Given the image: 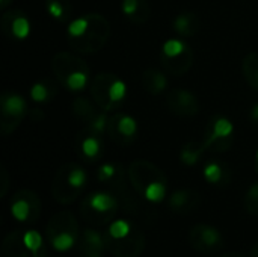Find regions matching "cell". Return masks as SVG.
I'll return each mask as SVG.
<instances>
[{
	"label": "cell",
	"instance_id": "cell-1",
	"mask_svg": "<svg viewBox=\"0 0 258 257\" xmlns=\"http://www.w3.org/2000/svg\"><path fill=\"white\" fill-rule=\"evenodd\" d=\"M110 36V23L106 17L97 12L85 14L73 20L67 30L68 44L77 53L100 52Z\"/></svg>",
	"mask_w": 258,
	"mask_h": 257
},
{
	"label": "cell",
	"instance_id": "cell-2",
	"mask_svg": "<svg viewBox=\"0 0 258 257\" xmlns=\"http://www.w3.org/2000/svg\"><path fill=\"white\" fill-rule=\"evenodd\" d=\"M128 179L138 194L150 203H160L168 192V179L165 173L150 161L136 159L127 168Z\"/></svg>",
	"mask_w": 258,
	"mask_h": 257
},
{
	"label": "cell",
	"instance_id": "cell-3",
	"mask_svg": "<svg viewBox=\"0 0 258 257\" xmlns=\"http://www.w3.org/2000/svg\"><path fill=\"white\" fill-rule=\"evenodd\" d=\"M103 236L106 251L113 257H139L144 253L147 244L144 232L127 220L110 223Z\"/></svg>",
	"mask_w": 258,
	"mask_h": 257
},
{
	"label": "cell",
	"instance_id": "cell-4",
	"mask_svg": "<svg viewBox=\"0 0 258 257\" xmlns=\"http://www.w3.org/2000/svg\"><path fill=\"white\" fill-rule=\"evenodd\" d=\"M51 70L57 82L68 91H82L89 80L88 64L73 52H59L51 59Z\"/></svg>",
	"mask_w": 258,
	"mask_h": 257
},
{
	"label": "cell",
	"instance_id": "cell-5",
	"mask_svg": "<svg viewBox=\"0 0 258 257\" xmlns=\"http://www.w3.org/2000/svg\"><path fill=\"white\" fill-rule=\"evenodd\" d=\"M86 180H88L86 171L79 164L68 162L62 165L53 177V183H51L53 198L59 204H71L85 191Z\"/></svg>",
	"mask_w": 258,
	"mask_h": 257
},
{
	"label": "cell",
	"instance_id": "cell-6",
	"mask_svg": "<svg viewBox=\"0 0 258 257\" xmlns=\"http://www.w3.org/2000/svg\"><path fill=\"white\" fill-rule=\"evenodd\" d=\"M91 95L103 111H116L125 101L127 86L116 74L103 71L92 77Z\"/></svg>",
	"mask_w": 258,
	"mask_h": 257
},
{
	"label": "cell",
	"instance_id": "cell-7",
	"mask_svg": "<svg viewBox=\"0 0 258 257\" xmlns=\"http://www.w3.org/2000/svg\"><path fill=\"white\" fill-rule=\"evenodd\" d=\"M119 209V201L112 192H92L80 203L82 218L94 227L112 223Z\"/></svg>",
	"mask_w": 258,
	"mask_h": 257
},
{
	"label": "cell",
	"instance_id": "cell-8",
	"mask_svg": "<svg viewBox=\"0 0 258 257\" xmlns=\"http://www.w3.org/2000/svg\"><path fill=\"white\" fill-rule=\"evenodd\" d=\"M47 245L35 230H15L2 242L3 257H48Z\"/></svg>",
	"mask_w": 258,
	"mask_h": 257
},
{
	"label": "cell",
	"instance_id": "cell-9",
	"mask_svg": "<svg viewBox=\"0 0 258 257\" xmlns=\"http://www.w3.org/2000/svg\"><path fill=\"white\" fill-rule=\"evenodd\" d=\"M45 236L48 245L56 251H68L79 239V224L76 217L68 211L54 214L48 220Z\"/></svg>",
	"mask_w": 258,
	"mask_h": 257
},
{
	"label": "cell",
	"instance_id": "cell-10",
	"mask_svg": "<svg viewBox=\"0 0 258 257\" xmlns=\"http://www.w3.org/2000/svg\"><path fill=\"white\" fill-rule=\"evenodd\" d=\"M160 64L172 76H184L194 64V52L181 39H168L160 50Z\"/></svg>",
	"mask_w": 258,
	"mask_h": 257
},
{
	"label": "cell",
	"instance_id": "cell-11",
	"mask_svg": "<svg viewBox=\"0 0 258 257\" xmlns=\"http://www.w3.org/2000/svg\"><path fill=\"white\" fill-rule=\"evenodd\" d=\"M207 151L225 153L234 144V127L233 123L222 115H215L206 126L204 138Z\"/></svg>",
	"mask_w": 258,
	"mask_h": 257
},
{
	"label": "cell",
	"instance_id": "cell-12",
	"mask_svg": "<svg viewBox=\"0 0 258 257\" xmlns=\"http://www.w3.org/2000/svg\"><path fill=\"white\" fill-rule=\"evenodd\" d=\"M27 114L26 100L15 92H5L0 98V130L3 136L11 135Z\"/></svg>",
	"mask_w": 258,
	"mask_h": 257
},
{
	"label": "cell",
	"instance_id": "cell-13",
	"mask_svg": "<svg viewBox=\"0 0 258 257\" xmlns=\"http://www.w3.org/2000/svg\"><path fill=\"white\" fill-rule=\"evenodd\" d=\"M41 200L36 192L30 189H20L12 195L11 214L12 217L24 224H33L41 215Z\"/></svg>",
	"mask_w": 258,
	"mask_h": 257
},
{
	"label": "cell",
	"instance_id": "cell-14",
	"mask_svg": "<svg viewBox=\"0 0 258 257\" xmlns=\"http://www.w3.org/2000/svg\"><path fill=\"white\" fill-rule=\"evenodd\" d=\"M106 133L116 145L128 147L138 138V123L132 115L125 112H116L107 120Z\"/></svg>",
	"mask_w": 258,
	"mask_h": 257
},
{
	"label": "cell",
	"instance_id": "cell-15",
	"mask_svg": "<svg viewBox=\"0 0 258 257\" xmlns=\"http://www.w3.org/2000/svg\"><path fill=\"white\" fill-rule=\"evenodd\" d=\"M73 115L85 126L100 130L103 133L107 132V117L106 111H103L95 101H89L85 97H77L71 105Z\"/></svg>",
	"mask_w": 258,
	"mask_h": 257
},
{
	"label": "cell",
	"instance_id": "cell-16",
	"mask_svg": "<svg viewBox=\"0 0 258 257\" xmlns=\"http://www.w3.org/2000/svg\"><path fill=\"white\" fill-rule=\"evenodd\" d=\"M189 242L198 253L215 254L225 245L221 232L209 224H197L189 232Z\"/></svg>",
	"mask_w": 258,
	"mask_h": 257
},
{
	"label": "cell",
	"instance_id": "cell-17",
	"mask_svg": "<svg viewBox=\"0 0 258 257\" xmlns=\"http://www.w3.org/2000/svg\"><path fill=\"white\" fill-rule=\"evenodd\" d=\"M76 150L86 162L100 161L104 153V133L83 126L76 136Z\"/></svg>",
	"mask_w": 258,
	"mask_h": 257
},
{
	"label": "cell",
	"instance_id": "cell-18",
	"mask_svg": "<svg viewBox=\"0 0 258 257\" xmlns=\"http://www.w3.org/2000/svg\"><path fill=\"white\" fill-rule=\"evenodd\" d=\"M166 106L168 109L177 117H195L200 112V101L195 94L187 89L172 88L166 95Z\"/></svg>",
	"mask_w": 258,
	"mask_h": 257
},
{
	"label": "cell",
	"instance_id": "cell-19",
	"mask_svg": "<svg viewBox=\"0 0 258 257\" xmlns=\"http://www.w3.org/2000/svg\"><path fill=\"white\" fill-rule=\"evenodd\" d=\"M0 29L3 35L9 39L23 41L30 33V21L26 12L20 9L6 11L0 18Z\"/></svg>",
	"mask_w": 258,
	"mask_h": 257
},
{
	"label": "cell",
	"instance_id": "cell-20",
	"mask_svg": "<svg viewBox=\"0 0 258 257\" xmlns=\"http://www.w3.org/2000/svg\"><path fill=\"white\" fill-rule=\"evenodd\" d=\"M200 204H201V195L198 191H194V189L175 191L168 200L169 209L178 215H187L194 212L195 209H198Z\"/></svg>",
	"mask_w": 258,
	"mask_h": 257
},
{
	"label": "cell",
	"instance_id": "cell-21",
	"mask_svg": "<svg viewBox=\"0 0 258 257\" xmlns=\"http://www.w3.org/2000/svg\"><path fill=\"white\" fill-rule=\"evenodd\" d=\"M79 257H103L106 251L104 236L94 229H86L79 238Z\"/></svg>",
	"mask_w": 258,
	"mask_h": 257
},
{
	"label": "cell",
	"instance_id": "cell-22",
	"mask_svg": "<svg viewBox=\"0 0 258 257\" xmlns=\"http://www.w3.org/2000/svg\"><path fill=\"white\" fill-rule=\"evenodd\" d=\"M121 9L122 14L138 26L147 23L151 17V6L148 0H122Z\"/></svg>",
	"mask_w": 258,
	"mask_h": 257
},
{
	"label": "cell",
	"instance_id": "cell-23",
	"mask_svg": "<svg viewBox=\"0 0 258 257\" xmlns=\"http://www.w3.org/2000/svg\"><path fill=\"white\" fill-rule=\"evenodd\" d=\"M174 30L183 38H190L198 33L201 21L195 12H181L174 20Z\"/></svg>",
	"mask_w": 258,
	"mask_h": 257
},
{
	"label": "cell",
	"instance_id": "cell-24",
	"mask_svg": "<svg viewBox=\"0 0 258 257\" xmlns=\"http://www.w3.org/2000/svg\"><path fill=\"white\" fill-rule=\"evenodd\" d=\"M57 83L53 79H41L38 82H35L30 88V97L33 101L36 103H48L51 101L56 95H57Z\"/></svg>",
	"mask_w": 258,
	"mask_h": 257
},
{
	"label": "cell",
	"instance_id": "cell-25",
	"mask_svg": "<svg viewBox=\"0 0 258 257\" xmlns=\"http://www.w3.org/2000/svg\"><path fill=\"white\" fill-rule=\"evenodd\" d=\"M204 179L210 185H227L231 179V171L227 167V164L221 161H210L204 167Z\"/></svg>",
	"mask_w": 258,
	"mask_h": 257
},
{
	"label": "cell",
	"instance_id": "cell-26",
	"mask_svg": "<svg viewBox=\"0 0 258 257\" xmlns=\"http://www.w3.org/2000/svg\"><path fill=\"white\" fill-rule=\"evenodd\" d=\"M142 85H144V89L148 94L159 95V94H162L166 89L168 77L162 71H159L156 68H148L142 74Z\"/></svg>",
	"mask_w": 258,
	"mask_h": 257
},
{
	"label": "cell",
	"instance_id": "cell-27",
	"mask_svg": "<svg viewBox=\"0 0 258 257\" xmlns=\"http://www.w3.org/2000/svg\"><path fill=\"white\" fill-rule=\"evenodd\" d=\"M206 151H207V147L204 141H189L183 145L180 151V159L184 165L192 167L203 158Z\"/></svg>",
	"mask_w": 258,
	"mask_h": 257
},
{
	"label": "cell",
	"instance_id": "cell-28",
	"mask_svg": "<svg viewBox=\"0 0 258 257\" xmlns=\"http://www.w3.org/2000/svg\"><path fill=\"white\" fill-rule=\"evenodd\" d=\"M45 9L50 17L60 23L68 21L73 15L71 0H45Z\"/></svg>",
	"mask_w": 258,
	"mask_h": 257
},
{
	"label": "cell",
	"instance_id": "cell-29",
	"mask_svg": "<svg viewBox=\"0 0 258 257\" xmlns=\"http://www.w3.org/2000/svg\"><path fill=\"white\" fill-rule=\"evenodd\" d=\"M243 74L252 89L258 91V52H251L243 59Z\"/></svg>",
	"mask_w": 258,
	"mask_h": 257
},
{
	"label": "cell",
	"instance_id": "cell-30",
	"mask_svg": "<svg viewBox=\"0 0 258 257\" xmlns=\"http://www.w3.org/2000/svg\"><path fill=\"white\" fill-rule=\"evenodd\" d=\"M245 209L251 215L258 217V183L252 185L249 188V191L246 192V195H245Z\"/></svg>",
	"mask_w": 258,
	"mask_h": 257
},
{
	"label": "cell",
	"instance_id": "cell-31",
	"mask_svg": "<svg viewBox=\"0 0 258 257\" xmlns=\"http://www.w3.org/2000/svg\"><path fill=\"white\" fill-rule=\"evenodd\" d=\"M0 179H2V188H0V197L3 198L8 192V188H9V177H8V173L5 170V167H2V171H0Z\"/></svg>",
	"mask_w": 258,
	"mask_h": 257
},
{
	"label": "cell",
	"instance_id": "cell-32",
	"mask_svg": "<svg viewBox=\"0 0 258 257\" xmlns=\"http://www.w3.org/2000/svg\"><path fill=\"white\" fill-rule=\"evenodd\" d=\"M249 120H251V124L258 129V103H255L252 108H251V111H249Z\"/></svg>",
	"mask_w": 258,
	"mask_h": 257
},
{
	"label": "cell",
	"instance_id": "cell-33",
	"mask_svg": "<svg viewBox=\"0 0 258 257\" xmlns=\"http://www.w3.org/2000/svg\"><path fill=\"white\" fill-rule=\"evenodd\" d=\"M219 257H243L240 253H237V251H230V253H224V254H221Z\"/></svg>",
	"mask_w": 258,
	"mask_h": 257
},
{
	"label": "cell",
	"instance_id": "cell-34",
	"mask_svg": "<svg viewBox=\"0 0 258 257\" xmlns=\"http://www.w3.org/2000/svg\"><path fill=\"white\" fill-rule=\"evenodd\" d=\"M11 2H12V0H0V8H2V9H5Z\"/></svg>",
	"mask_w": 258,
	"mask_h": 257
},
{
	"label": "cell",
	"instance_id": "cell-35",
	"mask_svg": "<svg viewBox=\"0 0 258 257\" xmlns=\"http://www.w3.org/2000/svg\"><path fill=\"white\" fill-rule=\"evenodd\" d=\"M251 256L258 257V242L254 245V248H252V251H251Z\"/></svg>",
	"mask_w": 258,
	"mask_h": 257
},
{
	"label": "cell",
	"instance_id": "cell-36",
	"mask_svg": "<svg viewBox=\"0 0 258 257\" xmlns=\"http://www.w3.org/2000/svg\"><path fill=\"white\" fill-rule=\"evenodd\" d=\"M255 170H257V173H258V150H257V155H255Z\"/></svg>",
	"mask_w": 258,
	"mask_h": 257
}]
</instances>
